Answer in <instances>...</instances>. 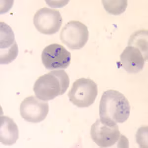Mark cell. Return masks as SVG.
Segmentation results:
<instances>
[{"mask_svg": "<svg viewBox=\"0 0 148 148\" xmlns=\"http://www.w3.org/2000/svg\"><path fill=\"white\" fill-rule=\"evenodd\" d=\"M100 119L102 121L123 123L130 116V106L128 100L121 93L108 90L103 93L99 107Z\"/></svg>", "mask_w": 148, "mask_h": 148, "instance_id": "cell-1", "label": "cell"}, {"mask_svg": "<svg viewBox=\"0 0 148 148\" xmlns=\"http://www.w3.org/2000/svg\"><path fill=\"white\" fill-rule=\"evenodd\" d=\"M69 84L70 79L65 71H52L40 77L36 81L33 90L37 97L47 101L64 94Z\"/></svg>", "mask_w": 148, "mask_h": 148, "instance_id": "cell-2", "label": "cell"}, {"mask_svg": "<svg viewBox=\"0 0 148 148\" xmlns=\"http://www.w3.org/2000/svg\"><path fill=\"white\" fill-rule=\"evenodd\" d=\"M97 95L96 83L89 79L81 78L73 83L68 96L70 101L74 105L84 108L93 104Z\"/></svg>", "mask_w": 148, "mask_h": 148, "instance_id": "cell-3", "label": "cell"}, {"mask_svg": "<svg viewBox=\"0 0 148 148\" xmlns=\"http://www.w3.org/2000/svg\"><path fill=\"white\" fill-rule=\"evenodd\" d=\"M90 134L93 141L101 148L112 146L121 138L116 123L102 121L100 119H97L92 125Z\"/></svg>", "mask_w": 148, "mask_h": 148, "instance_id": "cell-4", "label": "cell"}, {"mask_svg": "<svg viewBox=\"0 0 148 148\" xmlns=\"http://www.w3.org/2000/svg\"><path fill=\"white\" fill-rule=\"evenodd\" d=\"M88 27L79 21H71L64 26L60 34L62 42L71 49L83 48L88 40Z\"/></svg>", "mask_w": 148, "mask_h": 148, "instance_id": "cell-5", "label": "cell"}, {"mask_svg": "<svg viewBox=\"0 0 148 148\" xmlns=\"http://www.w3.org/2000/svg\"><path fill=\"white\" fill-rule=\"evenodd\" d=\"M71 59V53L59 44L47 46L42 54V64L49 70L66 69L70 64Z\"/></svg>", "mask_w": 148, "mask_h": 148, "instance_id": "cell-6", "label": "cell"}, {"mask_svg": "<svg viewBox=\"0 0 148 148\" xmlns=\"http://www.w3.org/2000/svg\"><path fill=\"white\" fill-rule=\"evenodd\" d=\"M33 22L37 30L42 34L53 35L60 28L62 18L58 10L43 8L35 14Z\"/></svg>", "mask_w": 148, "mask_h": 148, "instance_id": "cell-7", "label": "cell"}, {"mask_svg": "<svg viewBox=\"0 0 148 148\" xmlns=\"http://www.w3.org/2000/svg\"><path fill=\"white\" fill-rule=\"evenodd\" d=\"M49 111L48 103L40 100L37 96L26 98L20 106L21 116L28 123H38L42 121L47 116Z\"/></svg>", "mask_w": 148, "mask_h": 148, "instance_id": "cell-8", "label": "cell"}, {"mask_svg": "<svg viewBox=\"0 0 148 148\" xmlns=\"http://www.w3.org/2000/svg\"><path fill=\"white\" fill-rule=\"evenodd\" d=\"M148 53L136 47L128 45L120 56V63L125 70L130 74H136L142 70Z\"/></svg>", "mask_w": 148, "mask_h": 148, "instance_id": "cell-9", "label": "cell"}, {"mask_svg": "<svg viewBox=\"0 0 148 148\" xmlns=\"http://www.w3.org/2000/svg\"><path fill=\"white\" fill-rule=\"evenodd\" d=\"M1 64H8L16 59L18 53V46L14 33L6 24L1 23Z\"/></svg>", "mask_w": 148, "mask_h": 148, "instance_id": "cell-10", "label": "cell"}, {"mask_svg": "<svg viewBox=\"0 0 148 148\" xmlns=\"http://www.w3.org/2000/svg\"><path fill=\"white\" fill-rule=\"evenodd\" d=\"M0 141L5 146H12L19 138L18 128L14 120L9 116L0 118Z\"/></svg>", "mask_w": 148, "mask_h": 148, "instance_id": "cell-11", "label": "cell"}, {"mask_svg": "<svg viewBox=\"0 0 148 148\" xmlns=\"http://www.w3.org/2000/svg\"><path fill=\"white\" fill-rule=\"evenodd\" d=\"M103 5L108 13L113 15H120L126 10L127 1H103Z\"/></svg>", "mask_w": 148, "mask_h": 148, "instance_id": "cell-12", "label": "cell"}]
</instances>
